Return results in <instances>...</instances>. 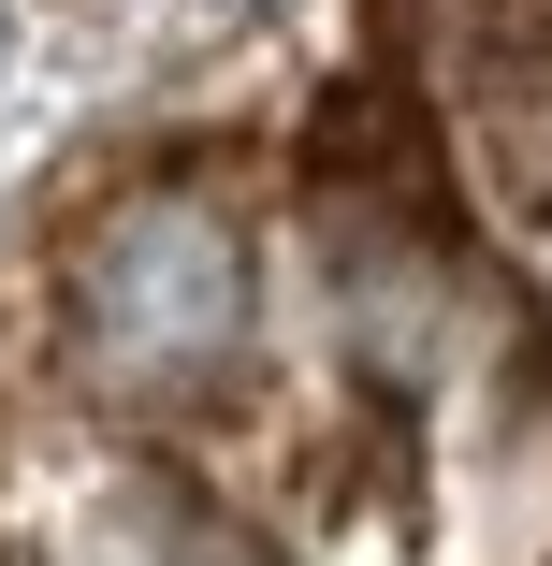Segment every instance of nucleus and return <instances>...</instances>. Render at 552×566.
<instances>
[{
  "instance_id": "1",
  "label": "nucleus",
  "mask_w": 552,
  "mask_h": 566,
  "mask_svg": "<svg viewBox=\"0 0 552 566\" xmlns=\"http://www.w3.org/2000/svg\"><path fill=\"white\" fill-rule=\"evenodd\" d=\"M248 334H262V262H248V218L204 175H132L59 248V349L132 421H175L204 392H233Z\"/></svg>"
},
{
  "instance_id": "2",
  "label": "nucleus",
  "mask_w": 552,
  "mask_h": 566,
  "mask_svg": "<svg viewBox=\"0 0 552 566\" xmlns=\"http://www.w3.org/2000/svg\"><path fill=\"white\" fill-rule=\"evenodd\" d=\"M466 262L421 233V218H350L335 233V319H350V349L378 364V378H421L436 349L466 334Z\"/></svg>"
},
{
  "instance_id": "3",
  "label": "nucleus",
  "mask_w": 552,
  "mask_h": 566,
  "mask_svg": "<svg viewBox=\"0 0 552 566\" xmlns=\"http://www.w3.org/2000/svg\"><path fill=\"white\" fill-rule=\"evenodd\" d=\"M466 160L509 218H552V44H480L466 73Z\"/></svg>"
},
{
  "instance_id": "4",
  "label": "nucleus",
  "mask_w": 552,
  "mask_h": 566,
  "mask_svg": "<svg viewBox=\"0 0 552 566\" xmlns=\"http://www.w3.org/2000/svg\"><path fill=\"white\" fill-rule=\"evenodd\" d=\"M160 566H277V552H262V537H248L233 509H204V494H175V509H160Z\"/></svg>"
},
{
  "instance_id": "5",
  "label": "nucleus",
  "mask_w": 552,
  "mask_h": 566,
  "mask_svg": "<svg viewBox=\"0 0 552 566\" xmlns=\"http://www.w3.org/2000/svg\"><path fill=\"white\" fill-rule=\"evenodd\" d=\"M0 73H15V15H0Z\"/></svg>"
}]
</instances>
